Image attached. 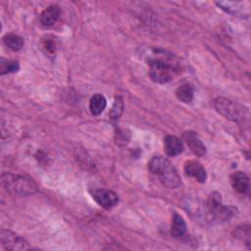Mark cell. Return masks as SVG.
<instances>
[{"mask_svg":"<svg viewBox=\"0 0 251 251\" xmlns=\"http://www.w3.org/2000/svg\"><path fill=\"white\" fill-rule=\"evenodd\" d=\"M1 184L10 194L15 196H29L37 192L38 188L33 179L21 175L3 173Z\"/></svg>","mask_w":251,"mask_h":251,"instance_id":"7a4b0ae2","label":"cell"},{"mask_svg":"<svg viewBox=\"0 0 251 251\" xmlns=\"http://www.w3.org/2000/svg\"><path fill=\"white\" fill-rule=\"evenodd\" d=\"M222 10L226 11L228 14L234 16H248L249 11V2L242 1H221L216 3Z\"/></svg>","mask_w":251,"mask_h":251,"instance_id":"52a82bcc","label":"cell"},{"mask_svg":"<svg viewBox=\"0 0 251 251\" xmlns=\"http://www.w3.org/2000/svg\"><path fill=\"white\" fill-rule=\"evenodd\" d=\"M216 111L225 118L240 125L248 124L249 111L248 108L225 97H218L214 100Z\"/></svg>","mask_w":251,"mask_h":251,"instance_id":"277c9868","label":"cell"},{"mask_svg":"<svg viewBox=\"0 0 251 251\" xmlns=\"http://www.w3.org/2000/svg\"><path fill=\"white\" fill-rule=\"evenodd\" d=\"M124 111V101L122 97H117L115 103L109 113V116L112 120H118Z\"/></svg>","mask_w":251,"mask_h":251,"instance_id":"44dd1931","label":"cell"},{"mask_svg":"<svg viewBox=\"0 0 251 251\" xmlns=\"http://www.w3.org/2000/svg\"><path fill=\"white\" fill-rule=\"evenodd\" d=\"M182 138L194 155L201 157L206 154V147L195 131H184L182 133Z\"/></svg>","mask_w":251,"mask_h":251,"instance_id":"ba28073f","label":"cell"},{"mask_svg":"<svg viewBox=\"0 0 251 251\" xmlns=\"http://www.w3.org/2000/svg\"><path fill=\"white\" fill-rule=\"evenodd\" d=\"M222 197L221 194L218 192H212L209 194L207 199V208L209 213L212 215V218L215 217V215L219 212V210L222 208Z\"/></svg>","mask_w":251,"mask_h":251,"instance_id":"ac0fdd59","label":"cell"},{"mask_svg":"<svg viewBox=\"0 0 251 251\" xmlns=\"http://www.w3.org/2000/svg\"><path fill=\"white\" fill-rule=\"evenodd\" d=\"M149 171L157 176L160 181L168 188L180 186L181 179L176 169L172 163L163 156H154L148 163Z\"/></svg>","mask_w":251,"mask_h":251,"instance_id":"6da1fadb","label":"cell"},{"mask_svg":"<svg viewBox=\"0 0 251 251\" xmlns=\"http://www.w3.org/2000/svg\"><path fill=\"white\" fill-rule=\"evenodd\" d=\"M61 15V8L58 5H50L40 14V24L44 27L52 26Z\"/></svg>","mask_w":251,"mask_h":251,"instance_id":"30bf717a","label":"cell"},{"mask_svg":"<svg viewBox=\"0 0 251 251\" xmlns=\"http://www.w3.org/2000/svg\"><path fill=\"white\" fill-rule=\"evenodd\" d=\"M230 183L234 190L239 193L246 194L249 191V178L243 172H234L230 176Z\"/></svg>","mask_w":251,"mask_h":251,"instance_id":"8fae6325","label":"cell"},{"mask_svg":"<svg viewBox=\"0 0 251 251\" xmlns=\"http://www.w3.org/2000/svg\"><path fill=\"white\" fill-rule=\"evenodd\" d=\"M185 232H186V224L183 218L177 213H175L172 219V226H171L172 236L175 238H180L185 234Z\"/></svg>","mask_w":251,"mask_h":251,"instance_id":"4fadbf2b","label":"cell"},{"mask_svg":"<svg viewBox=\"0 0 251 251\" xmlns=\"http://www.w3.org/2000/svg\"><path fill=\"white\" fill-rule=\"evenodd\" d=\"M92 198L96 203L104 209H111L119 202V196L112 190L105 188H97L91 192Z\"/></svg>","mask_w":251,"mask_h":251,"instance_id":"8992f818","label":"cell"},{"mask_svg":"<svg viewBox=\"0 0 251 251\" xmlns=\"http://www.w3.org/2000/svg\"><path fill=\"white\" fill-rule=\"evenodd\" d=\"M19 68H20V66H19L18 61L8 60L5 58H1V60H0V74L1 75L18 72Z\"/></svg>","mask_w":251,"mask_h":251,"instance_id":"ffe728a7","label":"cell"},{"mask_svg":"<svg viewBox=\"0 0 251 251\" xmlns=\"http://www.w3.org/2000/svg\"><path fill=\"white\" fill-rule=\"evenodd\" d=\"M164 148L169 156H176L183 150V144L180 138L175 135H168L164 140Z\"/></svg>","mask_w":251,"mask_h":251,"instance_id":"7c38bea8","label":"cell"},{"mask_svg":"<svg viewBox=\"0 0 251 251\" xmlns=\"http://www.w3.org/2000/svg\"><path fill=\"white\" fill-rule=\"evenodd\" d=\"M4 44L13 51H19L24 46V39L15 33H7L3 36Z\"/></svg>","mask_w":251,"mask_h":251,"instance_id":"e0dca14e","label":"cell"},{"mask_svg":"<svg viewBox=\"0 0 251 251\" xmlns=\"http://www.w3.org/2000/svg\"><path fill=\"white\" fill-rule=\"evenodd\" d=\"M176 98L183 103H190L193 100L194 91L190 83H183L179 85L176 90Z\"/></svg>","mask_w":251,"mask_h":251,"instance_id":"9a60e30c","label":"cell"},{"mask_svg":"<svg viewBox=\"0 0 251 251\" xmlns=\"http://www.w3.org/2000/svg\"><path fill=\"white\" fill-rule=\"evenodd\" d=\"M106 105L107 101L105 97L100 93H96L91 97L89 101V110L92 115L98 116L105 110Z\"/></svg>","mask_w":251,"mask_h":251,"instance_id":"5bb4252c","label":"cell"},{"mask_svg":"<svg viewBox=\"0 0 251 251\" xmlns=\"http://www.w3.org/2000/svg\"><path fill=\"white\" fill-rule=\"evenodd\" d=\"M179 73V68L170 59L164 57H153L149 59V75L158 83H167L174 79Z\"/></svg>","mask_w":251,"mask_h":251,"instance_id":"3957f363","label":"cell"},{"mask_svg":"<svg viewBox=\"0 0 251 251\" xmlns=\"http://www.w3.org/2000/svg\"><path fill=\"white\" fill-rule=\"evenodd\" d=\"M233 237L236 239L242 241L245 243L248 247H250V242H251V229L250 226L248 225H241L236 226L233 231H232Z\"/></svg>","mask_w":251,"mask_h":251,"instance_id":"2e32d148","label":"cell"},{"mask_svg":"<svg viewBox=\"0 0 251 251\" xmlns=\"http://www.w3.org/2000/svg\"><path fill=\"white\" fill-rule=\"evenodd\" d=\"M115 140L116 143L119 145L126 144L129 140V132L126 129H118V131L116 132Z\"/></svg>","mask_w":251,"mask_h":251,"instance_id":"7402d4cb","label":"cell"},{"mask_svg":"<svg viewBox=\"0 0 251 251\" xmlns=\"http://www.w3.org/2000/svg\"><path fill=\"white\" fill-rule=\"evenodd\" d=\"M184 173L186 176L195 178L198 182L204 183L207 179V174L204 167L200 162L196 160H188L184 163L183 167Z\"/></svg>","mask_w":251,"mask_h":251,"instance_id":"9c48e42d","label":"cell"},{"mask_svg":"<svg viewBox=\"0 0 251 251\" xmlns=\"http://www.w3.org/2000/svg\"><path fill=\"white\" fill-rule=\"evenodd\" d=\"M0 241L2 246L6 250L17 251V250L29 249L28 243L25 241V239H24L22 236L8 229H1Z\"/></svg>","mask_w":251,"mask_h":251,"instance_id":"5b68a950","label":"cell"},{"mask_svg":"<svg viewBox=\"0 0 251 251\" xmlns=\"http://www.w3.org/2000/svg\"><path fill=\"white\" fill-rule=\"evenodd\" d=\"M41 47L48 56L55 55L58 47L57 38L51 34H47L43 36L41 40Z\"/></svg>","mask_w":251,"mask_h":251,"instance_id":"d6986e66","label":"cell"}]
</instances>
